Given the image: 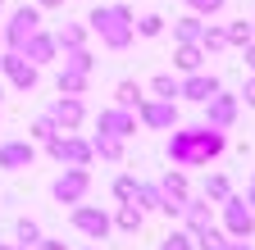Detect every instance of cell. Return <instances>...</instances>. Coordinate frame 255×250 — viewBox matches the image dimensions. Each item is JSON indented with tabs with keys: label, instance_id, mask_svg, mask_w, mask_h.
Here are the masks:
<instances>
[{
	"label": "cell",
	"instance_id": "obj_35",
	"mask_svg": "<svg viewBox=\"0 0 255 250\" xmlns=\"http://www.w3.org/2000/svg\"><path fill=\"white\" fill-rule=\"evenodd\" d=\"M132 191H137V177L123 173V177L114 182V200H119V205H132Z\"/></svg>",
	"mask_w": 255,
	"mask_h": 250
},
{
	"label": "cell",
	"instance_id": "obj_32",
	"mask_svg": "<svg viewBox=\"0 0 255 250\" xmlns=\"http://www.w3.org/2000/svg\"><path fill=\"white\" fill-rule=\"evenodd\" d=\"M182 5H187L191 14H196V18H214L223 5H228V0H182Z\"/></svg>",
	"mask_w": 255,
	"mask_h": 250
},
{
	"label": "cell",
	"instance_id": "obj_25",
	"mask_svg": "<svg viewBox=\"0 0 255 250\" xmlns=\"http://www.w3.org/2000/svg\"><path fill=\"white\" fill-rule=\"evenodd\" d=\"M55 86H59V96H87V73L64 69V73L55 78Z\"/></svg>",
	"mask_w": 255,
	"mask_h": 250
},
{
	"label": "cell",
	"instance_id": "obj_49",
	"mask_svg": "<svg viewBox=\"0 0 255 250\" xmlns=\"http://www.w3.org/2000/svg\"><path fill=\"white\" fill-rule=\"evenodd\" d=\"M251 27H255V23H251Z\"/></svg>",
	"mask_w": 255,
	"mask_h": 250
},
{
	"label": "cell",
	"instance_id": "obj_8",
	"mask_svg": "<svg viewBox=\"0 0 255 250\" xmlns=\"http://www.w3.org/2000/svg\"><path fill=\"white\" fill-rule=\"evenodd\" d=\"M96 132L128 141V137L137 132V114H132V109H119V105H114V109H101V114H96Z\"/></svg>",
	"mask_w": 255,
	"mask_h": 250
},
{
	"label": "cell",
	"instance_id": "obj_1",
	"mask_svg": "<svg viewBox=\"0 0 255 250\" xmlns=\"http://www.w3.org/2000/svg\"><path fill=\"white\" fill-rule=\"evenodd\" d=\"M228 150V132H214V128H178L169 137V164L173 168H201L210 160H219V155Z\"/></svg>",
	"mask_w": 255,
	"mask_h": 250
},
{
	"label": "cell",
	"instance_id": "obj_17",
	"mask_svg": "<svg viewBox=\"0 0 255 250\" xmlns=\"http://www.w3.org/2000/svg\"><path fill=\"white\" fill-rule=\"evenodd\" d=\"M178 218H187V237H196L201 228H210V205L205 200H182V214Z\"/></svg>",
	"mask_w": 255,
	"mask_h": 250
},
{
	"label": "cell",
	"instance_id": "obj_27",
	"mask_svg": "<svg viewBox=\"0 0 255 250\" xmlns=\"http://www.w3.org/2000/svg\"><path fill=\"white\" fill-rule=\"evenodd\" d=\"M64 69H73V73H87V78H91L96 59H91V50H87V46H82V50H64Z\"/></svg>",
	"mask_w": 255,
	"mask_h": 250
},
{
	"label": "cell",
	"instance_id": "obj_45",
	"mask_svg": "<svg viewBox=\"0 0 255 250\" xmlns=\"http://www.w3.org/2000/svg\"><path fill=\"white\" fill-rule=\"evenodd\" d=\"M18 250H32V246H18Z\"/></svg>",
	"mask_w": 255,
	"mask_h": 250
},
{
	"label": "cell",
	"instance_id": "obj_40",
	"mask_svg": "<svg viewBox=\"0 0 255 250\" xmlns=\"http://www.w3.org/2000/svg\"><path fill=\"white\" fill-rule=\"evenodd\" d=\"M41 250H69V246H64V241H37Z\"/></svg>",
	"mask_w": 255,
	"mask_h": 250
},
{
	"label": "cell",
	"instance_id": "obj_11",
	"mask_svg": "<svg viewBox=\"0 0 255 250\" xmlns=\"http://www.w3.org/2000/svg\"><path fill=\"white\" fill-rule=\"evenodd\" d=\"M50 118H55V128H59V132H78V128H82V118H87L82 96H59V100L50 105Z\"/></svg>",
	"mask_w": 255,
	"mask_h": 250
},
{
	"label": "cell",
	"instance_id": "obj_42",
	"mask_svg": "<svg viewBox=\"0 0 255 250\" xmlns=\"http://www.w3.org/2000/svg\"><path fill=\"white\" fill-rule=\"evenodd\" d=\"M223 250H251L246 241H223Z\"/></svg>",
	"mask_w": 255,
	"mask_h": 250
},
{
	"label": "cell",
	"instance_id": "obj_33",
	"mask_svg": "<svg viewBox=\"0 0 255 250\" xmlns=\"http://www.w3.org/2000/svg\"><path fill=\"white\" fill-rule=\"evenodd\" d=\"M191 241H196L201 250H223V241H228V237H223L219 228H201L196 237H191Z\"/></svg>",
	"mask_w": 255,
	"mask_h": 250
},
{
	"label": "cell",
	"instance_id": "obj_15",
	"mask_svg": "<svg viewBox=\"0 0 255 250\" xmlns=\"http://www.w3.org/2000/svg\"><path fill=\"white\" fill-rule=\"evenodd\" d=\"M32 160H37V146H32V141H5V146H0V168H27Z\"/></svg>",
	"mask_w": 255,
	"mask_h": 250
},
{
	"label": "cell",
	"instance_id": "obj_19",
	"mask_svg": "<svg viewBox=\"0 0 255 250\" xmlns=\"http://www.w3.org/2000/svg\"><path fill=\"white\" fill-rule=\"evenodd\" d=\"M87 46V27L82 23H64L55 32V50H82Z\"/></svg>",
	"mask_w": 255,
	"mask_h": 250
},
{
	"label": "cell",
	"instance_id": "obj_6",
	"mask_svg": "<svg viewBox=\"0 0 255 250\" xmlns=\"http://www.w3.org/2000/svg\"><path fill=\"white\" fill-rule=\"evenodd\" d=\"M37 27H41V14L37 9H27V5H18L14 9V18H9V27H5V32H0V37H5V50H23V41L32 37V32H37Z\"/></svg>",
	"mask_w": 255,
	"mask_h": 250
},
{
	"label": "cell",
	"instance_id": "obj_4",
	"mask_svg": "<svg viewBox=\"0 0 255 250\" xmlns=\"http://www.w3.org/2000/svg\"><path fill=\"white\" fill-rule=\"evenodd\" d=\"M87 191H91V173H87V168H64V173L55 177V186H50V196H55L59 205H82Z\"/></svg>",
	"mask_w": 255,
	"mask_h": 250
},
{
	"label": "cell",
	"instance_id": "obj_41",
	"mask_svg": "<svg viewBox=\"0 0 255 250\" xmlns=\"http://www.w3.org/2000/svg\"><path fill=\"white\" fill-rule=\"evenodd\" d=\"M64 0H37V9H59Z\"/></svg>",
	"mask_w": 255,
	"mask_h": 250
},
{
	"label": "cell",
	"instance_id": "obj_20",
	"mask_svg": "<svg viewBox=\"0 0 255 250\" xmlns=\"http://www.w3.org/2000/svg\"><path fill=\"white\" fill-rule=\"evenodd\" d=\"M91 155H101V160L119 164V160H123V141H119V137H105V132H96V137H91Z\"/></svg>",
	"mask_w": 255,
	"mask_h": 250
},
{
	"label": "cell",
	"instance_id": "obj_39",
	"mask_svg": "<svg viewBox=\"0 0 255 250\" xmlns=\"http://www.w3.org/2000/svg\"><path fill=\"white\" fill-rule=\"evenodd\" d=\"M242 55H246V69L255 73V41H251V46H242Z\"/></svg>",
	"mask_w": 255,
	"mask_h": 250
},
{
	"label": "cell",
	"instance_id": "obj_34",
	"mask_svg": "<svg viewBox=\"0 0 255 250\" xmlns=\"http://www.w3.org/2000/svg\"><path fill=\"white\" fill-rule=\"evenodd\" d=\"M59 128H55V118L50 114H41V118H32V128H27V137L32 141H46V137H55Z\"/></svg>",
	"mask_w": 255,
	"mask_h": 250
},
{
	"label": "cell",
	"instance_id": "obj_26",
	"mask_svg": "<svg viewBox=\"0 0 255 250\" xmlns=\"http://www.w3.org/2000/svg\"><path fill=\"white\" fill-rule=\"evenodd\" d=\"M159 191H164V200H187V173H182V168L164 173V182H159Z\"/></svg>",
	"mask_w": 255,
	"mask_h": 250
},
{
	"label": "cell",
	"instance_id": "obj_48",
	"mask_svg": "<svg viewBox=\"0 0 255 250\" xmlns=\"http://www.w3.org/2000/svg\"><path fill=\"white\" fill-rule=\"evenodd\" d=\"M0 5H5V0H0Z\"/></svg>",
	"mask_w": 255,
	"mask_h": 250
},
{
	"label": "cell",
	"instance_id": "obj_44",
	"mask_svg": "<svg viewBox=\"0 0 255 250\" xmlns=\"http://www.w3.org/2000/svg\"><path fill=\"white\" fill-rule=\"evenodd\" d=\"M0 100H5V86H0Z\"/></svg>",
	"mask_w": 255,
	"mask_h": 250
},
{
	"label": "cell",
	"instance_id": "obj_43",
	"mask_svg": "<svg viewBox=\"0 0 255 250\" xmlns=\"http://www.w3.org/2000/svg\"><path fill=\"white\" fill-rule=\"evenodd\" d=\"M246 205H255V177H251V191H246Z\"/></svg>",
	"mask_w": 255,
	"mask_h": 250
},
{
	"label": "cell",
	"instance_id": "obj_29",
	"mask_svg": "<svg viewBox=\"0 0 255 250\" xmlns=\"http://www.w3.org/2000/svg\"><path fill=\"white\" fill-rule=\"evenodd\" d=\"M223 32H228V46H251V41H255V27H251L246 18L228 23V27H223Z\"/></svg>",
	"mask_w": 255,
	"mask_h": 250
},
{
	"label": "cell",
	"instance_id": "obj_28",
	"mask_svg": "<svg viewBox=\"0 0 255 250\" xmlns=\"http://www.w3.org/2000/svg\"><path fill=\"white\" fill-rule=\"evenodd\" d=\"M150 91H155V100H178V78L173 73H155L150 78Z\"/></svg>",
	"mask_w": 255,
	"mask_h": 250
},
{
	"label": "cell",
	"instance_id": "obj_22",
	"mask_svg": "<svg viewBox=\"0 0 255 250\" xmlns=\"http://www.w3.org/2000/svg\"><path fill=\"white\" fill-rule=\"evenodd\" d=\"M201 50H205V55L228 50V32H223V23H205V32H201Z\"/></svg>",
	"mask_w": 255,
	"mask_h": 250
},
{
	"label": "cell",
	"instance_id": "obj_18",
	"mask_svg": "<svg viewBox=\"0 0 255 250\" xmlns=\"http://www.w3.org/2000/svg\"><path fill=\"white\" fill-rule=\"evenodd\" d=\"M173 64H178V73H182V78H187V73H201L205 50H201V46H178V50H173Z\"/></svg>",
	"mask_w": 255,
	"mask_h": 250
},
{
	"label": "cell",
	"instance_id": "obj_21",
	"mask_svg": "<svg viewBox=\"0 0 255 250\" xmlns=\"http://www.w3.org/2000/svg\"><path fill=\"white\" fill-rule=\"evenodd\" d=\"M141 100H146V96H141V86H137L132 78H123V82L114 86V105H119V109H137Z\"/></svg>",
	"mask_w": 255,
	"mask_h": 250
},
{
	"label": "cell",
	"instance_id": "obj_2",
	"mask_svg": "<svg viewBox=\"0 0 255 250\" xmlns=\"http://www.w3.org/2000/svg\"><path fill=\"white\" fill-rule=\"evenodd\" d=\"M132 9H128L123 5V0H114V5H96L91 9V18H87V27H91V32L96 37H101V46H110V50H128V46H132Z\"/></svg>",
	"mask_w": 255,
	"mask_h": 250
},
{
	"label": "cell",
	"instance_id": "obj_24",
	"mask_svg": "<svg viewBox=\"0 0 255 250\" xmlns=\"http://www.w3.org/2000/svg\"><path fill=\"white\" fill-rule=\"evenodd\" d=\"M110 223H119V232H141V223H146V214H141L137 205H119V214L110 218Z\"/></svg>",
	"mask_w": 255,
	"mask_h": 250
},
{
	"label": "cell",
	"instance_id": "obj_3",
	"mask_svg": "<svg viewBox=\"0 0 255 250\" xmlns=\"http://www.w3.org/2000/svg\"><path fill=\"white\" fill-rule=\"evenodd\" d=\"M41 146H46L50 160L69 164V168H87V164H91V141H82V137H73V132H55V137H46Z\"/></svg>",
	"mask_w": 255,
	"mask_h": 250
},
{
	"label": "cell",
	"instance_id": "obj_9",
	"mask_svg": "<svg viewBox=\"0 0 255 250\" xmlns=\"http://www.w3.org/2000/svg\"><path fill=\"white\" fill-rule=\"evenodd\" d=\"M73 228L87 232L91 241H105L114 223H110V214H105V209H96V205H73Z\"/></svg>",
	"mask_w": 255,
	"mask_h": 250
},
{
	"label": "cell",
	"instance_id": "obj_38",
	"mask_svg": "<svg viewBox=\"0 0 255 250\" xmlns=\"http://www.w3.org/2000/svg\"><path fill=\"white\" fill-rule=\"evenodd\" d=\"M242 100H246V105H255V73H251V78H246V86H242Z\"/></svg>",
	"mask_w": 255,
	"mask_h": 250
},
{
	"label": "cell",
	"instance_id": "obj_47",
	"mask_svg": "<svg viewBox=\"0 0 255 250\" xmlns=\"http://www.w3.org/2000/svg\"><path fill=\"white\" fill-rule=\"evenodd\" d=\"M0 250H9V246H0Z\"/></svg>",
	"mask_w": 255,
	"mask_h": 250
},
{
	"label": "cell",
	"instance_id": "obj_23",
	"mask_svg": "<svg viewBox=\"0 0 255 250\" xmlns=\"http://www.w3.org/2000/svg\"><path fill=\"white\" fill-rule=\"evenodd\" d=\"M132 205H137L141 214H146V209H159V205H164V191H159V186H150V182H137Z\"/></svg>",
	"mask_w": 255,
	"mask_h": 250
},
{
	"label": "cell",
	"instance_id": "obj_5",
	"mask_svg": "<svg viewBox=\"0 0 255 250\" xmlns=\"http://www.w3.org/2000/svg\"><path fill=\"white\" fill-rule=\"evenodd\" d=\"M237 109H242V100H237V96H228V91H214V96L205 100V128L228 132L233 123H237Z\"/></svg>",
	"mask_w": 255,
	"mask_h": 250
},
{
	"label": "cell",
	"instance_id": "obj_14",
	"mask_svg": "<svg viewBox=\"0 0 255 250\" xmlns=\"http://www.w3.org/2000/svg\"><path fill=\"white\" fill-rule=\"evenodd\" d=\"M18 55L27 59L32 69H41V64H50V59H55V37H50V32H41V27H37V32H32V37L23 41V50H18Z\"/></svg>",
	"mask_w": 255,
	"mask_h": 250
},
{
	"label": "cell",
	"instance_id": "obj_37",
	"mask_svg": "<svg viewBox=\"0 0 255 250\" xmlns=\"http://www.w3.org/2000/svg\"><path fill=\"white\" fill-rule=\"evenodd\" d=\"M159 250H191V237H187V232H178V228H173V232H169V237H164V241H159Z\"/></svg>",
	"mask_w": 255,
	"mask_h": 250
},
{
	"label": "cell",
	"instance_id": "obj_30",
	"mask_svg": "<svg viewBox=\"0 0 255 250\" xmlns=\"http://www.w3.org/2000/svg\"><path fill=\"white\" fill-rule=\"evenodd\" d=\"M228 196H233L228 177H223V173H210L205 177V200H228Z\"/></svg>",
	"mask_w": 255,
	"mask_h": 250
},
{
	"label": "cell",
	"instance_id": "obj_46",
	"mask_svg": "<svg viewBox=\"0 0 255 250\" xmlns=\"http://www.w3.org/2000/svg\"><path fill=\"white\" fill-rule=\"evenodd\" d=\"M0 46H5V37H0Z\"/></svg>",
	"mask_w": 255,
	"mask_h": 250
},
{
	"label": "cell",
	"instance_id": "obj_31",
	"mask_svg": "<svg viewBox=\"0 0 255 250\" xmlns=\"http://www.w3.org/2000/svg\"><path fill=\"white\" fill-rule=\"evenodd\" d=\"M132 32L137 37H159V32H164V18H159V14H141V18H132Z\"/></svg>",
	"mask_w": 255,
	"mask_h": 250
},
{
	"label": "cell",
	"instance_id": "obj_13",
	"mask_svg": "<svg viewBox=\"0 0 255 250\" xmlns=\"http://www.w3.org/2000/svg\"><path fill=\"white\" fill-rule=\"evenodd\" d=\"M214 91H223V82L214 78V73H187L182 82H178V96H187V100H196V105H205Z\"/></svg>",
	"mask_w": 255,
	"mask_h": 250
},
{
	"label": "cell",
	"instance_id": "obj_36",
	"mask_svg": "<svg viewBox=\"0 0 255 250\" xmlns=\"http://www.w3.org/2000/svg\"><path fill=\"white\" fill-rule=\"evenodd\" d=\"M18 241H23V246H37V241H41V228L32 223V218H18Z\"/></svg>",
	"mask_w": 255,
	"mask_h": 250
},
{
	"label": "cell",
	"instance_id": "obj_16",
	"mask_svg": "<svg viewBox=\"0 0 255 250\" xmlns=\"http://www.w3.org/2000/svg\"><path fill=\"white\" fill-rule=\"evenodd\" d=\"M201 32H205V18H196V14H182L173 23V41L178 46H201Z\"/></svg>",
	"mask_w": 255,
	"mask_h": 250
},
{
	"label": "cell",
	"instance_id": "obj_10",
	"mask_svg": "<svg viewBox=\"0 0 255 250\" xmlns=\"http://www.w3.org/2000/svg\"><path fill=\"white\" fill-rule=\"evenodd\" d=\"M0 73L9 78V86H14V91H32V86H37V78H41V73L32 69L23 55H14V50H5V55H0Z\"/></svg>",
	"mask_w": 255,
	"mask_h": 250
},
{
	"label": "cell",
	"instance_id": "obj_7",
	"mask_svg": "<svg viewBox=\"0 0 255 250\" xmlns=\"http://www.w3.org/2000/svg\"><path fill=\"white\" fill-rule=\"evenodd\" d=\"M223 228H228L233 241H246L255 232V214H251V205L242 196H228V200H223Z\"/></svg>",
	"mask_w": 255,
	"mask_h": 250
},
{
	"label": "cell",
	"instance_id": "obj_12",
	"mask_svg": "<svg viewBox=\"0 0 255 250\" xmlns=\"http://www.w3.org/2000/svg\"><path fill=\"white\" fill-rule=\"evenodd\" d=\"M137 118L146 128H178V100H141L137 105Z\"/></svg>",
	"mask_w": 255,
	"mask_h": 250
}]
</instances>
